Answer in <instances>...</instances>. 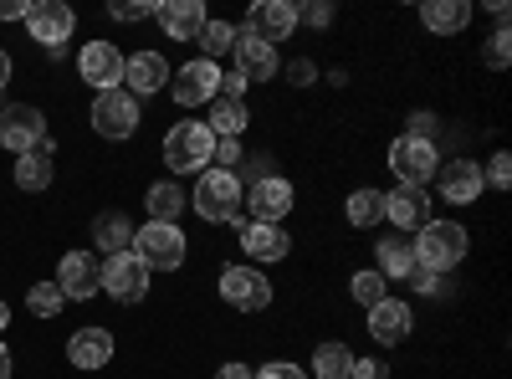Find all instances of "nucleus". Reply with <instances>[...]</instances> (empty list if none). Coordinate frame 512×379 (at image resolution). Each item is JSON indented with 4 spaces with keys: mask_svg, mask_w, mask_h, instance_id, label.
<instances>
[{
    "mask_svg": "<svg viewBox=\"0 0 512 379\" xmlns=\"http://www.w3.org/2000/svg\"><path fill=\"white\" fill-rule=\"evenodd\" d=\"M410 246H415V267H420V272L446 277L451 267L466 262V246H472V236H466L461 221H425Z\"/></svg>",
    "mask_w": 512,
    "mask_h": 379,
    "instance_id": "nucleus-1",
    "label": "nucleus"
},
{
    "mask_svg": "<svg viewBox=\"0 0 512 379\" xmlns=\"http://www.w3.org/2000/svg\"><path fill=\"white\" fill-rule=\"evenodd\" d=\"M210 159H216V134L205 129V123H175V129L164 134V164L175 175H205Z\"/></svg>",
    "mask_w": 512,
    "mask_h": 379,
    "instance_id": "nucleus-2",
    "label": "nucleus"
},
{
    "mask_svg": "<svg viewBox=\"0 0 512 379\" xmlns=\"http://www.w3.org/2000/svg\"><path fill=\"white\" fill-rule=\"evenodd\" d=\"M241 175H226V170H205L200 180H195V216L200 221H210V226H236L241 221Z\"/></svg>",
    "mask_w": 512,
    "mask_h": 379,
    "instance_id": "nucleus-3",
    "label": "nucleus"
},
{
    "mask_svg": "<svg viewBox=\"0 0 512 379\" xmlns=\"http://www.w3.org/2000/svg\"><path fill=\"white\" fill-rule=\"evenodd\" d=\"M185 231L180 226H164V221H149V226H139L134 231V257L149 267V272H180L185 267Z\"/></svg>",
    "mask_w": 512,
    "mask_h": 379,
    "instance_id": "nucleus-4",
    "label": "nucleus"
},
{
    "mask_svg": "<svg viewBox=\"0 0 512 379\" xmlns=\"http://www.w3.org/2000/svg\"><path fill=\"white\" fill-rule=\"evenodd\" d=\"M390 170H395L400 185H420V190H425V185L441 175V154H436L431 139H410V134H400V139L390 144Z\"/></svg>",
    "mask_w": 512,
    "mask_h": 379,
    "instance_id": "nucleus-5",
    "label": "nucleus"
},
{
    "mask_svg": "<svg viewBox=\"0 0 512 379\" xmlns=\"http://www.w3.org/2000/svg\"><path fill=\"white\" fill-rule=\"evenodd\" d=\"M98 282L113 303H144L149 292V267L134 257V251H113V257L98 267Z\"/></svg>",
    "mask_w": 512,
    "mask_h": 379,
    "instance_id": "nucleus-6",
    "label": "nucleus"
},
{
    "mask_svg": "<svg viewBox=\"0 0 512 379\" xmlns=\"http://www.w3.org/2000/svg\"><path fill=\"white\" fill-rule=\"evenodd\" d=\"M0 144H6L16 159L36 154L41 144H47V118H41V108H31V103H6L0 108Z\"/></svg>",
    "mask_w": 512,
    "mask_h": 379,
    "instance_id": "nucleus-7",
    "label": "nucleus"
},
{
    "mask_svg": "<svg viewBox=\"0 0 512 379\" xmlns=\"http://www.w3.org/2000/svg\"><path fill=\"white\" fill-rule=\"evenodd\" d=\"M292 200H297V190H292V180H282V175H262L246 195H241V210H251L246 221H262V226H282L287 216H292Z\"/></svg>",
    "mask_w": 512,
    "mask_h": 379,
    "instance_id": "nucleus-8",
    "label": "nucleus"
},
{
    "mask_svg": "<svg viewBox=\"0 0 512 379\" xmlns=\"http://www.w3.org/2000/svg\"><path fill=\"white\" fill-rule=\"evenodd\" d=\"M221 298L236 313H267L272 308V282L256 272V267H221Z\"/></svg>",
    "mask_w": 512,
    "mask_h": 379,
    "instance_id": "nucleus-9",
    "label": "nucleus"
},
{
    "mask_svg": "<svg viewBox=\"0 0 512 379\" xmlns=\"http://www.w3.org/2000/svg\"><path fill=\"white\" fill-rule=\"evenodd\" d=\"M169 98H175L180 108L216 103V98H221V67H216V62H205V57L185 62V67L175 72V82H169Z\"/></svg>",
    "mask_w": 512,
    "mask_h": 379,
    "instance_id": "nucleus-10",
    "label": "nucleus"
},
{
    "mask_svg": "<svg viewBox=\"0 0 512 379\" xmlns=\"http://www.w3.org/2000/svg\"><path fill=\"white\" fill-rule=\"evenodd\" d=\"M241 31L251 41H262V47H277V41H287L297 31V6H292V0H256V6L246 11Z\"/></svg>",
    "mask_w": 512,
    "mask_h": 379,
    "instance_id": "nucleus-11",
    "label": "nucleus"
},
{
    "mask_svg": "<svg viewBox=\"0 0 512 379\" xmlns=\"http://www.w3.org/2000/svg\"><path fill=\"white\" fill-rule=\"evenodd\" d=\"M26 31L31 41H41V47H62V41H72L77 31V11L67 6V0H36V6L26 11Z\"/></svg>",
    "mask_w": 512,
    "mask_h": 379,
    "instance_id": "nucleus-12",
    "label": "nucleus"
},
{
    "mask_svg": "<svg viewBox=\"0 0 512 379\" xmlns=\"http://www.w3.org/2000/svg\"><path fill=\"white\" fill-rule=\"evenodd\" d=\"M77 77L88 82L93 93H113L123 82V52L113 41H88V47L77 52Z\"/></svg>",
    "mask_w": 512,
    "mask_h": 379,
    "instance_id": "nucleus-13",
    "label": "nucleus"
},
{
    "mask_svg": "<svg viewBox=\"0 0 512 379\" xmlns=\"http://www.w3.org/2000/svg\"><path fill=\"white\" fill-rule=\"evenodd\" d=\"M93 129H98L103 139H128V134L139 129V98L123 93V88L98 93V98H93Z\"/></svg>",
    "mask_w": 512,
    "mask_h": 379,
    "instance_id": "nucleus-14",
    "label": "nucleus"
},
{
    "mask_svg": "<svg viewBox=\"0 0 512 379\" xmlns=\"http://www.w3.org/2000/svg\"><path fill=\"white\" fill-rule=\"evenodd\" d=\"M52 282L62 287V298H72V303H88V298H98V292H103L98 262L88 257V251H67V257L57 262V277Z\"/></svg>",
    "mask_w": 512,
    "mask_h": 379,
    "instance_id": "nucleus-15",
    "label": "nucleus"
},
{
    "mask_svg": "<svg viewBox=\"0 0 512 379\" xmlns=\"http://www.w3.org/2000/svg\"><path fill=\"white\" fill-rule=\"evenodd\" d=\"M154 21L169 41H200L205 31V0H164V6H154Z\"/></svg>",
    "mask_w": 512,
    "mask_h": 379,
    "instance_id": "nucleus-16",
    "label": "nucleus"
},
{
    "mask_svg": "<svg viewBox=\"0 0 512 379\" xmlns=\"http://www.w3.org/2000/svg\"><path fill=\"white\" fill-rule=\"evenodd\" d=\"M441 200L446 205H477L482 200V164L477 159H451V164H441Z\"/></svg>",
    "mask_w": 512,
    "mask_h": 379,
    "instance_id": "nucleus-17",
    "label": "nucleus"
},
{
    "mask_svg": "<svg viewBox=\"0 0 512 379\" xmlns=\"http://www.w3.org/2000/svg\"><path fill=\"white\" fill-rule=\"evenodd\" d=\"M384 221H395L400 231H420L425 221H431V190L395 185L390 195H384Z\"/></svg>",
    "mask_w": 512,
    "mask_h": 379,
    "instance_id": "nucleus-18",
    "label": "nucleus"
},
{
    "mask_svg": "<svg viewBox=\"0 0 512 379\" xmlns=\"http://www.w3.org/2000/svg\"><path fill=\"white\" fill-rule=\"evenodd\" d=\"M236 226H241V251L251 262H282L292 251V236L282 226H262V221H246V216Z\"/></svg>",
    "mask_w": 512,
    "mask_h": 379,
    "instance_id": "nucleus-19",
    "label": "nucleus"
},
{
    "mask_svg": "<svg viewBox=\"0 0 512 379\" xmlns=\"http://www.w3.org/2000/svg\"><path fill=\"white\" fill-rule=\"evenodd\" d=\"M67 359H72V369H108L113 364V333L108 328H77L72 339H67Z\"/></svg>",
    "mask_w": 512,
    "mask_h": 379,
    "instance_id": "nucleus-20",
    "label": "nucleus"
},
{
    "mask_svg": "<svg viewBox=\"0 0 512 379\" xmlns=\"http://www.w3.org/2000/svg\"><path fill=\"white\" fill-rule=\"evenodd\" d=\"M123 82L128 88L123 93H134V98H154L164 82H169V62L159 52H134V57H123Z\"/></svg>",
    "mask_w": 512,
    "mask_h": 379,
    "instance_id": "nucleus-21",
    "label": "nucleus"
},
{
    "mask_svg": "<svg viewBox=\"0 0 512 379\" xmlns=\"http://www.w3.org/2000/svg\"><path fill=\"white\" fill-rule=\"evenodd\" d=\"M410 328H415V313H410V303H400V298H384V303L369 308V333H374L379 344H405Z\"/></svg>",
    "mask_w": 512,
    "mask_h": 379,
    "instance_id": "nucleus-22",
    "label": "nucleus"
},
{
    "mask_svg": "<svg viewBox=\"0 0 512 379\" xmlns=\"http://www.w3.org/2000/svg\"><path fill=\"white\" fill-rule=\"evenodd\" d=\"M246 77V88L251 82H272L277 77V47H262V41H251L246 31H236V67Z\"/></svg>",
    "mask_w": 512,
    "mask_h": 379,
    "instance_id": "nucleus-23",
    "label": "nucleus"
},
{
    "mask_svg": "<svg viewBox=\"0 0 512 379\" xmlns=\"http://www.w3.org/2000/svg\"><path fill=\"white\" fill-rule=\"evenodd\" d=\"M374 272L384 277V282H410L415 277V246L405 241V236H384V241H374Z\"/></svg>",
    "mask_w": 512,
    "mask_h": 379,
    "instance_id": "nucleus-24",
    "label": "nucleus"
},
{
    "mask_svg": "<svg viewBox=\"0 0 512 379\" xmlns=\"http://www.w3.org/2000/svg\"><path fill=\"white\" fill-rule=\"evenodd\" d=\"M420 21H425V31H436V36H456V31L472 26V6H466V0H425Z\"/></svg>",
    "mask_w": 512,
    "mask_h": 379,
    "instance_id": "nucleus-25",
    "label": "nucleus"
},
{
    "mask_svg": "<svg viewBox=\"0 0 512 379\" xmlns=\"http://www.w3.org/2000/svg\"><path fill=\"white\" fill-rule=\"evenodd\" d=\"M144 205H149V221H164V226H175V221L185 216V210H190V200H185V190H180L175 180H159V185H149Z\"/></svg>",
    "mask_w": 512,
    "mask_h": 379,
    "instance_id": "nucleus-26",
    "label": "nucleus"
},
{
    "mask_svg": "<svg viewBox=\"0 0 512 379\" xmlns=\"http://www.w3.org/2000/svg\"><path fill=\"white\" fill-rule=\"evenodd\" d=\"M16 185H21L26 195H36V190L52 185V139L41 144L36 154H21V159H16Z\"/></svg>",
    "mask_w": 512,
    "mask_h": 379,
    "instance_id": "nucleus-27",
    "label": "nucleus"
},
{
    "mask_svg": "<svg viewBox=\"0 0 512 379\" xmlns=\"http://www.w3.org/2000/svg\"><path fill=\"white\" fill-rule=\"evenodd\" d=\"M246 123H251V113H246V103H231V98H216L210 103V118H205V129L216 134V139H241L246 134Z\"/></svg>",
    "mask_w": 512,
    "mask_h": 379,
    "instance_id": "nucleus-28",
    "label": "nucleus"
},
{
    "mask_svg": "<svg viewBox=\"0 0 512 379\" xmlns=\"http://www.w3.org/2000/svg\"><path fill=\"white\" fill-rule=\"evenodd\" d=\"M344 216H349V226H379L384 221V190H369V185H359L354 195H349V205H344Z\"/></svg>",
    "mask_w": 512,
    "mask_h": 379,
    "instance_id": "nucleus-29",
    "label": "nucleus"
},
{
    "mask_svg": "<svg viewBox=\"0 0 512 379\" xmlns=\"http://www.w3.org/2000/svg\"><path fill=\"white\" fill-rule=\"evenodd\" d=\"M93 241L113 257V251H128V246H134V226H128V216L108 210V216H98V221H93Z\"/></svg>",
    "mask_w": 512,
    "mask_h": 379,
    "instance_id": "nucleus-30",
    "label": "nucleus"
},
{
    "mask_svg": "<svg viewBox=\"0 0 512 379\" xmlns=\"http://www.w3.org/2000/svg\"><path fill=\"white\" fill-rule=\"evenodd\" d=\"M349 369H354L349 344H318L313 349V374L318 379H349Z\"/></svg>",
    "mask_w": 512,
    "mask_h": 379,
    "instance_id": "nucleus-31",
    "label": "nucleus"
},
{
    "mask_svg": "<svg viewBox=\"0 0 512 379\" xmlns=\"http://www.w3.org/2000/svg\"><path fill=\"white\" fill-rule=\"evenodd\" d=\"M231 52H236V26H231V21H205V31H200V57L216 62V57H231Z\"/></svg>",
    "mask_w": 512,
    "mask_h": 379,
    "instance_id": "nucleus-32",
    "label": "nucleus"
},
{
    "mask_svg": "<svg viewBox=\"0 0 512 379\" xmlns=\"http://www.w3.org/2000/svg\"><path fill=\"white\" fill-rule=\"evenodd\" d=\"M26 308H31L36 318H57V313L67 308V298H62L57 282H31V287H26Z\"/></svg>",
    "mask_w": 512,
    "mask_h": 379,
    "instance_id": "nucleus-33",
    "label": "nucleus"
},
{
    "mask_svg": "<svg viewBox=\"0 0 512 379\" xmlns=\"http://www.w3.org/2000/svg\"><path fill=\"white\" fill-rule=\"evenodd\" d=\"M384 287H390V282H384L379 272H354V282H349L354 303H364V308H374V303H384V298H390Z\"/></svg>",
    "mask_w": 512,
    "mask_h": 379,
    "instance_id": "nucleus-34",
    "label": "nucleus"
},
{
    "mask_svg": "<svg viewBox=\"0 0 512 379\" xmlns=\"http://www.w3.org/2000/svg\"><path fill=\"white\" fill-rule=\"evenodd\" d=\"M482 62H487L492 72H502V67L512 62V31H507V26H497V31L487 36V52H482Z\"/></svg>",
    "mask_w": 512,
    "mask_h": 379,
    "instance_id": "nucleus-35",
    "label": "nucleus"
},
{
    "mask_svg": "<svg viewBox=\"0 0 512 379\" xmlns=\"http://www.w3.org/2000/svg\"><path fill=\"white\" fill-rule=\"evenodd\" d=\"M241 164H246L241 139H216V159H210V170H226V175H236Z\"/></svg>",
    "mask_w": 512,
    "mask_h": 379,
    "instance_id": "nucleus-36",
    "label": "nucleus"
},
{
    "mask_svg": "<svg viewBox=\"0 0 512 379\" xmlns=\"http://www.w3.org/2000/svg\"><path fill=\"white\" fill-rule=\"evenodd\" d=\"M482 185H492V190H507V185H512V159H507L502 149L487 159V175H482Z\"/></svg>",
    "mask_w": 512,
    "mask_h": 379,
    "instance_id": "nucleus-37",
    "label": "nucleus"
},
{
    "mask_svg": "<svg viewBox=\"0 0 512 379\" xmlns=\"http://www.w3.org/2000/svg\"><path fill=\"white\" fill-rule=\"evenodd\" d=\"M256 379H308V369H297L292 359H272V364L256 369Z\"/></svg>",
    "mask_w": 512,
    "mask_h": 379,
    "instance_id": "nucleus-38",
    "label": "nucleus"
},
{
    "mask_svg": "<svg viewBox=\"0 0 512 379\" xmlns=\"http://www.w3.org/2000/svg\"><path fill=\"white\" fill-rule=\"evenodd\" d=\"M349 379H390V364H384V359H354Z\"/></svg>",
    "mask_w": 512,
    "mask_h": 379,
    "instance_id": "nucleus-39",
    "label": "nucleus"
},
{
    "mask_svg": "<svg viewBox=\"0 0 512 379\" xmlns=\"http://www.w3.org/2000/svg\"><path fill=\"white\" fill-rule=\"evenodd\" d=\"M154 16V0H128V6H113V21H144Z\"/></svg>",
    "mask_w": 512,
    "mask_h": 379,
    "instance_id": "nucleus-40",
    "label": "nucleus"
},
{
    "mask_svg": "<svg viewBox=\"0 0 512 379\" xmlns=\"http://www.w3.org/2000/svg\"><path fill=\"white\" fill-rule=\"evenodd\" d=\"M221 98H231V103L246 98V77L241 72H221Z\"/></svg>",
    "mask_w": 512,
    "mask_h": 379,
    "instance_id": "nucleus-41",
    "label": "nucleus"
},
{
    "mask_svg": "<svg viewBox=\"0 0 512 379\" xmlns=\"http://www.w3.org/2000/svg\"><path fill=\"white\" fill-rule=\"evenodd\" d=\"M297 21H308V26H328V21H333V6H318V0H313V6H297Z\"/></svg>",
    "mask_w": 512,
    "mask_h": 379,
    "instance_id": "nucleus-42",
    "label": "nucleus"
},
{
    "mask_svg": "<svg viewBox=\"0 0 512 379\" xmlns=\"http://www.w3.org/2000/svg\"><path fill=\"white\" fill-rule=\"evenodd\" d=\"M431 134H436V118L431 113H415L410 118V139H431Z\"/></svg>",
    "mask_w": 512,
    "mask_h": 379,
    "instance_id": "nucleus-43",
    "label": "nucleus"
},
{
    "mask_svg": "<svg viewBox=\"0 0 512 379\" xmlns=\"http://www.w3.org/2000/svg\"><path fill=\"white\" fill-rule=\"evenodd\" d=\"M216 379H256V369H251V364H241V359H231V364H221V369H216Z\"/></svg>",
    "mask_w": 512,
    "mask_h": 379,
    "instance_id": "nucleus-44",
    "label": "nucleus"
},
{
    "mask_svg": "<svg viewBox=\"0 0 512 379\" xmlns=\"http://www.w3.org/2000/svg\"><path fill=\"white\" fill-rule=\"evenodd\" d=\"M26 0H0V21H26Z\"/></svg>",
    "mask_w": 512,
    "mask_h": 379,
    "instance_id": "nucleus-45",
    "label": "nucleus"
},
{
    "mask_svg": "<svg viewBox=\"0 0 512 379\" xmlns=\"http://www.w3.org/2000/svg\"><path fill=\"white\" fill-rule=\"evenodd\" d=\"M410 282H415L420 292H441V277H436V272H420V267H415V277H410Z\"/></svg>",
    "mask_w": 512,
    "mask_h": 379,
    "instance_id": "nucleus-46",
    "label": "nucleus"
},
{
    "mask_svg": "<svg viewBox=\"0 0 512 379\" xmlns=\"http://www.w3.org/2000/svg\"><path fill=\"white\" fill-rule=\"evenodd\" d=\"M6 82H11V52L0 47V93H6Z\"/></svg>",
    "mask_w": 512,
    "mask_h": 379,
    "instance_id": "nucleus-47",
    "label": "nucleus"
},
{
    "mask_svg": "<svg viewBox=\"0 0 512 379\" xmlns=\"http://www.w3.org/2000/svg\"><path fill=\"white\" fill-rule=\"evenodd\" d=\"M0 379H11V349L0 344Z\"/></svg>",
    "mask_w": 512,
    "mask_h": 379,
    "instance_id": "nucleus-48",
    "label": "nucleus"
},
{
    "mask_svg": "<svg viewBox=\"0 0 512 379\" xmlns=\"http://www.w3.org/2000/svg\"><path fill=\"white\" fill-rule=\"evenodd\" d=\"M6 323H11V308H6V303H0V328H6Z\"/></svg>",
    "mask_w": 512,
    "mask_h": 379,
    "instance_id": "nucleus-49",
    "label": "nucleus"
}]
</instances>
